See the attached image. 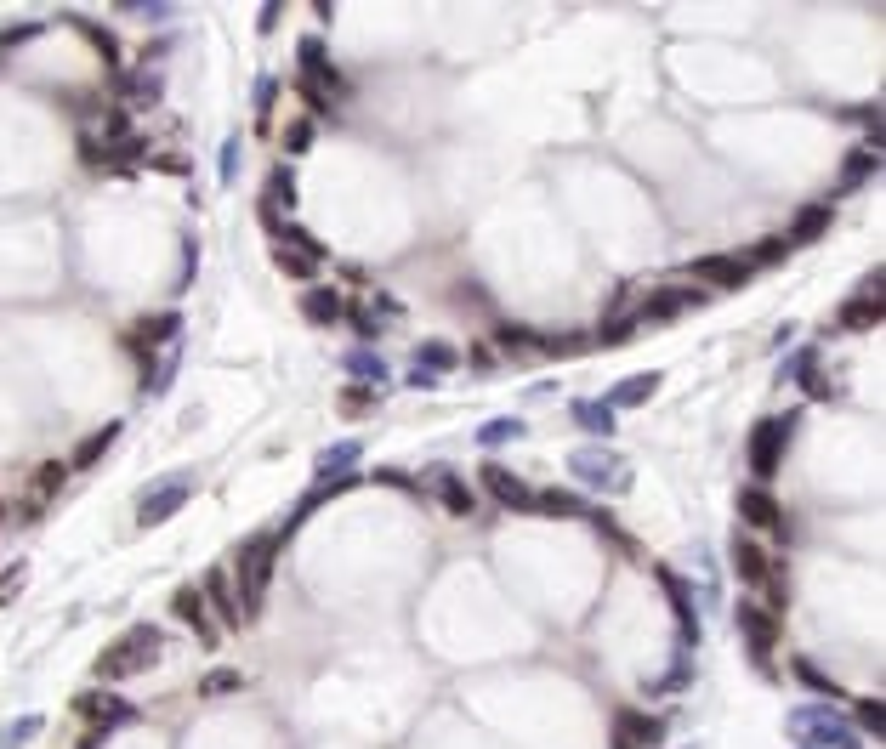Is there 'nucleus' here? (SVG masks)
Wrapping results in <instances>:
<instances>
[{"instance_id":"nucleus-1","label":"nucleus","mask_w":886,"mask_h":749,"mask_svg":"<svg viewBox=\"0 0 886 749\" xmlns=\"http://www.w3.org/2000/svg\"><path fill=\"white\" fill-rule=\"evenodd\" d=\"M160 647H165V636L154 625H131L125 636H114V642L97 653V681H125V676H142L148 664L160 659Z\"/></svg>"},{"instance_id":"nucleus-2","label":"nucleus","mask_w":886,"mask_h":749,"mask_svg":"<svg viewBox=\"0 0 886 749\" xmlns=\"http://www.w3.org/2000/svg\"><path fill=\"white\" fill-rule=\"evenodd\" d=\"M279 551H284V528H279V534H262V540H250V545H239V585H233V591H239V608H245V619H256V613H262Z\"/></svg>"},{"instance_id":"nucleus-3","label":"nucleus","mask_w":886,"mask_h":749,"mask_svg":"<svg viewBox=\"0 0 886 749\" xmlns=\"http://www.w3.org/2000/svg\"><path fill=\"white\" fill-rule=\"evenodd\" d=\"M790 738L801 749H864L835 710H790Z\"/></svg>"},{"instance_id":"nucleus-4","label":"nucleus","mask_w":886,"mask_h":749,"mask_svg":"<svg viewBox=\"0 0 886 749\" xmlns=\"http://www.w3.org/2000/svg\"><path fill=\"white\" fill-rule=\"evenodd\" d=\"M568 471L580 477L585 488H631V466L608 443H585V449L568 454Z\"/></svg>"},{"instance_id":"nucleus-5","label":"nucleus","mask_w":886,"mask_h":749,"mask_svg":"<svg viewBox=\"0 0 886 749\" xmlns=\"http://www.w3.org/2000/svg\"><path fill=\"white\" fill-rule=\"evenodd\" d=\"M194 471H171L165 483H154L148 494H142V506H137V523L142 528H160V523H171L188 500H194Z\"/></svg>"},{"instance_id":"nucleus-6","label":"nucleus","mask_w":886,"mask_h":749,"mask_svg":"<svg viewBox=\"0 0 886 749\" xmlns=\"http://www.w3.org/2000/svg\"><path fill=\"white\" fill-rule=\"evenodd\" d=\"M705 301H710V290H699V284H659V290H648L637 324H665L676 313H699Z\"/></svg>"},{"instance_id":"nucleus-7","label":"nucleus","mask_w":886,"mask_h":749,"mask_svg":"<svg viewBox=\"0 0 886 749\" xmlns=\"http://www.w3.org/2000/svg\"><path fill=\"white\" fill-rule=\"evenodd\" d=\"M784 449H790V420H756V426H750V471H756V477H773V471L784 466Z\"/></svg>"},{"instance_id":"nucleus-8","label":"nucleus","mask_w":886,"mask_h":749,"mask_svg":"<svg viewBox=\"0 0 886 749\" xmlns=\"http://www.w3.org/2000/svg\"><path fill=\"white\" fill-rule=\"evenodd\" d=\"M739 636H745V647L756 653V664L773 659V642H779V613H767L762 602H739Z\"/></svg>"},{"instance_id":"nucleus-9","label":"nucleus","mask_w":886,"mask_h":749,"mask_svg":"<svg viewBox=\"0 0 886 749\" xmlns=\"http://www.w3.org/2000/svg\"><path fill=\"white\" fill-rule=\"evenodd\" d=\"M688 273H693V284H699V290H739V284H745L756 267H750L745 256H705V262H693Z\"/></svg>"},{"instance_id":"nucleus-10","label":"nucleus","mask_w":886,"mask_h":749,"mask_svg":"<svg viewBox=\"0 0 886 749\" xmlns=\"http://www.w3.org/2000/svg\"><path fill=\"white\" fill-rule=\"evenodd\" d=\"M478 483L495 494L506 511H534V488L517 477V471H506V466H495V460H483V471H478Z\"/></svg>"},{"instance_id":"nucleus-11","label":"nucleus","mask_w":886,"mask_h":749,"mask_svg":"<svg viewBox=\"0 0 886 749\" xmlns=\"http://www.w3.org/2000/svg\"><path fill=\"white\" fill-rule=\"evenodd\" d=\"M171 613H177V619H182L188 630H194V636H199L205 647H216V636H222V630H216L211 608H205V596H199L194 585H182V591H171Z\"/></svg>"},{"instance_id":"nucleus-12","label":"nucleus","mask_w":886,"mask_h":749,"mask_svg":"<svg viewBox=\"0 0 886 749\" xmlns=\"http://www.w3.org/2000/svg\"><path fill=\"white\" fill-rule=\"evenodd\" d=\"M74 715H86L91 727H125L131 715H137V704H125V698H114V693H80L74 698Z\"/></svg>"},{"instance_id":"nucleus-13","label":"nucleus","mask_w":886,"mask_h":749,"mask_svg":"<svg viewBox=\"0 0 886 749\" xmlns=\"http://www.w3.org/2000/svg\"><path fill=\"white\" fill-rule=\"evenodd\" d=\"M739 517H745L750 528H767V534H779V528H784L779 500H773V488H762V483L739 488Z\"/></svg>"},{"instance_id":"nucleus-14","label":"nucleus","mask_w":886,"mask_h":749,"mask_svg":"<svg viewBox=\"0 0 886 749\" xmlns=\"http://www.w3.org/2000/svg\"><path fill=\"white\" fill-rule=\"evenodd\" d=\"M205 608H216V619H222V625H233L239 630V619H245V608H239V591H233V579L222 574V568H211V574H205Z\"/></svg>"},{"instance_id":"nucleus-15","label":"nucleus","mask_w":886,"mask_h":749,"mask_svg":"<svg viewBox=\"0 0 886 749\" xmlns=\"http://www.w3.org/2000/svg\"><path fill=\"white\" fill-rule=\"evenodd\" d=\"M659 386H665V375H659V369L625 375V381H614V392H608V409H642V403L654 398Z\"/></svg>"},{"instance_id":"nucleus-16","label":"nucleus","mask_w":886,"mask_h":749,"mask_svg":"<svg viewBox=\"0 0 886 749\" xmlns=\"http://www.w3.org/2000/svg\"><path fill=\"white\" fill-rule=\"evenodd\" d=\"M659 585H665V596H671V608H676V630H682V647H699V613H693V602H688V585L671 574V568H659Z\"/></svg>"},{"instance_id":"nucleus-17","label":"nucleus","mask_w":886,"mask_h":749,"mask_svg":"<svg viewBox=\"0 0 886 749\" xmlns=\"http://www.w3.org/2000/svg\"><path fill=\"white\" fill-rule=\"evenodd\" d=\"M733 568H739V579H745V585H767V579H773V557H767V551L750 540V534H739V540H733Z\"/></svg>"},{"instance_id":"nucleus-18","label":"nucleus","mask_w":886,"mask_h":749,"mask_svg":"<svg viewBox=\"0 0 886 749\" xmlns=\"http://www.w3.org/2000/svg\"><path fill=\"white\" fill-rule=\"evenodd\" d=\"M620 738L631 749H659L665 744V721H659V715H642V710H620Z\"/></svg>"},{"instance_id":"nucleus-19","label":"nucleus","mask_w":886,"mask_h":749,"mask_svg":"<svg viewBox=\"0 0 886 749\" xmlns=\"http://www.w3.org/2000/svg\"><path fill=\"white\" fill-rule=\"evenodd\" d=\"M177 330H182V318L177 313H165V318H142L137 330H131V347H137V358H154V347H171L177 341Z\"/></svg>"},{"instance_id":"nucleus-20","label":"nucleus","mask_w":886,"mask_h":749,"mask_svg":"<svg viewBox=\"0 0 886 749\" xmlns=\"http://www.w3.org/2000/svg\"><path fill=\"white\" fill-rule=\"evenodd\" d=\"M273 267H279L284 279H302V284L319 279V256H307V250H290V244H273Z\"/></svg>"},{"instance_id":"nucleus-21","label":"nucleus","mask_w":886,"mask_h":749,"mask_svg":"<svg viewBox=\"0 0 886 749\" xmlns=\"http://www.w3.org/2000/svg\"><path fill=\"white\" fill-rule=\"evenodd\" d=\"M455 364H461V358H455L449 341H421V352H415V375H426V381H432V375H449Z\"/></svg>"},{"instance_id":"nucleus-22","label":"nucleus","mask_w":886,"mask_h":749,"mask_svg":"<svg viewBox=\"0 0 886 749\" xmlns=\"http://www.w3.org/2000/svg\"><path fill=\"white\" fill-rule=\"evenodd\" d=\"M302 313H307V324H341V296L324 290V284H313L302 296Z\"/></svg>"},{"instance_id":"nucleus-23","label":"nucleus","mask_w":886,"mask_h":749,"mask_svg":"<svg viewBox=\"0 0 886 749\" xmlns=\"http://www.w3.org/2000/svg\"><path fill=\"white\" fill-rule=\"evenodd\" d=\"M830 216H835L830 205H807V210H796V227H790V233H784V244H813L818 233H824V227H830Z\"/></svg>"},{"instance_id":"nucleus-24","label":"nucleus","mask_w":886,"mask_h":749,"mask_svg":"<svg viewBox=\"0 0 886 749\" xmlns=\"http://www.w3.org/2000/svg\"><path fill=\"white\" fill-rule=\"evenodd\" d=\"M63 483H69V466H63V460H40V466H35V483H29V500H35V506H46V500H52Z\"/></svg>"},{"instance_id":"nucleus-25","label":"nucleus","mask_w":886,"mask_h":749,"mask_svg":"<svg viewBox=\"0 0 886 749\" xmlns=\"http://www.w3.org/2000/svg\"><path fill=\"white\" fill-rule=\"evenodd\" d=\"M279 205H284V210L296 205V176H290V171H279V176H273V182H267V199H262V216H267V227L279 222Z\"/></svg>"},{"instance_id":"nucleus-26","label":"nucleus","mask_w":886,"mask_h":749,"mask_svg":"<svg viewBox=\"0 0 886 749\" xmlns=\"http://www.w3.org/2000/svg\"><path fill=\"white\" fill-rule=\"evenodd\" d=\"M881 324V296H852L841 313V330H875Z\"/></svg>"},{"instance_id":"nucleus-27","label":"nucleus","mask_w":886,"mask_h":749,"mask_svg":"<svg viewBox=\"0 0 886 749\" xmlns=\"http://www.w3.org/2000/svg\"><path fill=\"white\" fill-rule=\"evenodd\" d=\"M523 432H529V426H523L517 415H500V420H483L478 426V443L483 449H500V443H517Z\"/></svg>"},{"instance_id":"nucleus-28","label":"nucleus","mask_w":886,"mask_h":749,"mask_svg":"<svg viewBox=\"0 0 886 749\" xmlns=\"http://www.w3.org/2000/svg\"><path fill=\"white\" fill-rule=\"evenodd\" d=\"M495 341L506 352H546V335L540 330H529V324H500L495 330Z\"/></svg>"},{"instance_id":"nucleus-29","label":"nucleus","mask_w":886,"mask_h":749,"mask_svg":"<svg viewBox=\"0 0 886 749\" xmlns=\"http://www.w3.org/2000/svg\"><path fill=\"white\" fill-rule=\"evenodd\" d=\"M114 437H120V420H108L103 432H91L86 443L74 449V466H80V471H86V466H97V460H103V454H108V443H114Z\"/></svg>"},{"instance_id":"nucleus-30","label":"nucleus","mask_w":886,"mask_h":749,"mask_svg":"<svg viewBox=\"0 0 886 749\" xmlns=\"http://www.w3.org/2000/svg\"><path fill=\"white\" fill-rule=\"evenodd\" d=\"M438 483H443V511H449V517H472L478 494H472V488H466L461 477H438Z\"/></svg>"},{"instance_id":"nucleus-31","label":"nucleus","mask_w":886,"mask_h":749,"mask_svg":"<svg viewBox=\"0 0 886 749\" xmlns=\"http://www.w3.org/2000/svg\"><path fill=\"white\" fill-rule=\"evenodd\" d=\"M358 466V443H336V449L319 454V477H347Z\"/></svg>"},{"instance_id":"nucleus-32","label":"nucleus","mask_w":886,"mask_h":749,"mask_svg":"<svg viewBox=\"0 0 886 749\" xmlns=\"http://www.w3.org/2000/svg\"><path fill=\"white\" fill-rule=\"evenodd\" d=\"M574 420H580L585 432L614 437V409H608V403H574Z\"/></svg>"},{"instance_id":"nucleus-33","label":"nucleus","mask_w":886,"mask_h":749,"mask_svg":"<svg viewBox=\"0 0 886 749\" xmlns=\"http://www.w3.org/2000/svg\"><path fill=\"white\" fill-rule=\"evenodd\" d=\"M869 171H881V148H875V142H864L858 154H847V176H841V182H847V188H858Z\"/></svg>"},{"instance_id":"nucleus-34","label":"nucleus","mask_w":886,"mask_h":749,"mask_svg":"<svg viewBox=\"0 0 886 749\" xmlns=\"http://www.w3.org/2000/svg\"><path fill=\"white\" fill-rule=\"evenodd\" d=\"M347 369L358 375V386H364V381H375V386L387 381V364H381V352H364V347L347 352Z\"/></svg>"},{"instance_id":"nucleus-35","label":"nucleus","mask_w":886,"mask_h":749,"mask_svg":"<svg viewBox=\"0 0 886 749\" xmlns=\"http://www.w3.org/2000/svg\"><path fill=\"white\" fill-rule=\"evenodd\" d=\"M534 511H546V517H585V506L574 500V494H557V488H546V494H534Z\"/></svg>"},{"instance_id":"nucleus-36","label":"nucleus","mask_w":886,"mask_h":749,"mask_svg":"<svg viewBox=\"0 0 886 749\" xmlns=\"http://www.w3.org/2000/svg\"><path fill=\"white\" fill-rule=\"evenodd\" d=\"M296 63H302V69L313 74V80H319V74L330 69V52H324V35H307V40H302V52H296Z\"/></svg>"},{"instance_id":"nucleus-37","label":"nucleus","mask_w":886,"mask_h":749,"mask_svg":"<svg viewBox=\"0 0 886 749\" xmlns=\"http://www.w3.org/2000/svg\"><path fill=\"white\" fill-rule=\"evenodd\" d=\"M688 681H693V659H688V653H676L671 676H659L654 687H648V693H682V687H688Z\"/></svg>"},{"instance_id":"nucleus-38","label":"nucleus","mask_w":886,"mask_h":749,"mask_svg":"<svg viewBox=\"0 0 886 749\" xmlns=\"http://www.w3.org/2000/svg\"><path fill=\"white\" fill-rule=\"evenodd\" d=\"M239 687H245L239 670H211V676L199 681V698H222V693H239Z\"/></svg>"},{"instance_id":"nucleus-39","label":"nucleus","mask_w":886,"mask_h":749,"mask_svg":"<svg viewBox=\"0 0 886 749\" xmlns=\"http://www.w3.org/2000/svg\"><path fill=\"white\" fill-rule=\"evenodd\" d=\"M858 727H864L869 738H881L886 732V704L881 698H858Z\"/></svg>"},{"instance_id":"nucleus-40","label":"nucleus","mask_w":886,"mask_h":749,"mask_svg":"<svg viewBox=\"0 0 886 749\" xmlns=\"http://www.w3.org/2000/svg\"><path fill=\"white\" fill-rule=\"evenodd\" d=\"M313 137H319V131H313V120H290V131H284V154H307V148H313Z\"/></svg>"},{"instance_id":"nucleus-41","label":"nucleus","mask_w":886,"mask_h":749,"mask_svg":"<svg viewBox=\"0 0 886 749\" xmlns=\"http://www.w3.org/2000/svg\"><path fill=\"white\" fill-rule=\"evenodd\" d=\"M375 386H347V392H341V409H347V415H370L375 409Z\"/></svg>"},{"instance_id":"nucleus-42","label":"nucleus","mask_w":886,"mask_h":749,"mask_svg":"<svg viewBox=\"0 0 886 749\" xmlns=\"http://www.w3.org/2000/svg\"><path fill=\"white\" fill-rule=\"evenodd\" d=\"M790 670H796V676L807 681V687H813V693H830V698H835V681L824 676V670H818L813 659H796V664H790Z\"/></svg>"},{"instance_id":"nucleus-43","label":"nucleus","mask_w":886,"mask_h":749,"mask_svg":"<svg viewBox=\"0 0 886 749\" xmlns=\"http://www.w3.org/2000/svg\"><path fill=\"white\" fill-rule=\"evenodd\" d=\"M125 97H131V103H154V97H160V80H154V74H137V80L125 86Z\"/></svg>"},{"instance_id":"nucleus-44","label":"nucleus","mask_w":886,"mask_h":749,"mask_svg":"<svg viewBox=\"0 0 886 749\" xmlns=\"http://www.w3.org/2000/svg\"><path fill=\"white\" fill-rule=\"evenodd\" d=\"M23 579H29V562H12V574L0 579V608H6V602L23 591Z\"/></svg>"},{"instance_id":"nucleus-45","label":"nucleus","mask_w":886,"mask_h":749,"mask_svg":"<svg viewBox=\"0 0 886 749\" xmlns=\"http://www.w3.org/2000/svg\"><path fill=\"white\" fill-rule=\"evenodd\" d=\"M273 97H279V80H262V86H256V114H262V131H267V114H273Z\"/></svg>"},{"instance_id":"nucleus-46","label":"nucleus","mask_w":886,"mask_h":749,"mask_svg":"<svg viewBox=\"0 0 886 749\" xmlns=\"http://www.w3.org/2000/svg\"><path fill=\"white\" fill-rule=\"evenodd\" d=\"M233 176H239V137L222 142V182H233Z\"/></svg>"},{"instance_id":"nucleus-47","label":"nucleus","mask_w":886,"mask_h":749,"mask_svg":"<svg viewBox=\"0 0 886 749\" xmlns=\"http://www.w3.org/2000/svg\"><path fill=\"white\" fill-rule=\"evenodd\" d=\"M35 35H40V23H23V29H6L0 46H23V40H35Z\"/></svg>"},{"instance_id":"nucleus-48","label":"nucleus","mask_w":886,"mask_h":749,"mask_svg":"<svg viewBox=\"0 0 886 749\" xmlns=\"http://www.w3.org/2000/svg\"><path fill=\"white\" fill-rule=\"evenodd\" d=\"M614 749H631V744H625V738H614Z\"/></svg>"}]
</instances>
